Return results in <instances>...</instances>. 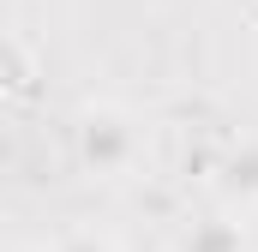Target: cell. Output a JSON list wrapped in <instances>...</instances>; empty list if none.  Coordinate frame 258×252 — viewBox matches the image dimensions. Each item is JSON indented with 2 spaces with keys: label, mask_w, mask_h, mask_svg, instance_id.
<instances>
[{
  "label": "cell",
  "mask_w": 258,
  "mask_h": 252,
  "mask_svg": "<svg viewBox=\"0 0 258 252\" xmlns=\"http://www.w3.org/2000/svg\"><path fill=\"white\" fill-rule=\"evenodd\" d=\"M180 252H240V234L228 222H192L180 234Z\"/></svg>",
  "instance_id": "7a4b0ae2"
},
{
  "label": "cell",
  "mask_w": 258,
  "mask_h": 252,
  "mask_svg": "<svg viewBox=\"0 0 258 252\" xmlns=\"http://www.w3.org/2000/svg\"><path fill=\"white\" fill-rule=\"evenodd\" d=\"M54 252H114V246L96 234H66V240H54Z\"/></svg>",
  "instance_id": "3957f363"
},
{
  "label": "cell",
  "mask_w": 258,
  "mask_h": 252,
  "mask_svg": "<svg viewBox=\"0 0 258 252\" xmlns=\"http://www.w3.org/2000/svg\"><path fill=\"white\" fill-rule=\"evenodd\" d=\"M108 114H102V120H90L84 126V156H90V162H96V168H114V162H120V156H126V132H108Z\"/></svg>",
  "instance_id": "6da1fadb"
}]
</instances>
